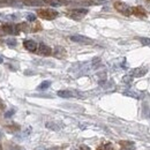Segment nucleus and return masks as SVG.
Masks as SVG:
<instances>
[{
    "instance_id": "1",
    "label": "nucleus",
    "mask_w": 150,
    "mask_h": 150,
    "mask_svg": "<svg viewBox=\"0 0 150 150\" xmlns=\"http://www.w3.org/2000/svg\"><path fill=\"white\" fill-rule=\"evenodd\" d=\"M114 8H115L119 13H121V14H124V15H126V16L132 15L133 7L128 6L127 4L122 2V1H115V2H114Z\"/></svg>"
},
{
    "instance_id": "2",
    "label": "nucleus",
    "mask_w": 150,
    "mask_h": 150,
    "mask_svg": "<svg viewBox=\"0 0 150 150\" xmlns=\"http://www.w3.org/2000/svg\"><path fill=\"white\" fill-rule=\"evenodd\" d=\"M38 16L42 18V19L45 20H53L58 18L59 13L57 11H53V9H50V8H45V9H39L37 12Z\"/></svg>"
},
{
    "instance_id": "3",
    "label": "nucleus",
    "mask_w": 150,
    "mask_h": 150,
    "mask_svg": "<svg viewBox=\"0 0 150 150\" xmlns=\"http://www.w3.org/2000/svg\"><path fill=\"white\" fill-rule=\"evenodd\" d=\"M87 13H88V9L79 8V9H73V11L69 13V16H71V18H73V19H75V20H80L81 18H83Z\"/></svg>"
},
{
    "instance_id": "4",
    "label": "nucleus",
    "mask_w": 150,
    "mask_h": 150,
    "mask_svg": "<svg viewBox=\"0 0 150 150\" xmlns=\"http://www.w3.org/2000/svg\"><path fill=\"white\" fill-rule=\"evenodd\" d=\"M23 45H24V47H25L28 51H30V52H35V51L37 50V43H36L35 40L27 39V40H24Z\"/></svg>"
},
{
    "instance_id": "5",
    "label": "nucleus",
    "mask_w": 150,
    "mask_h": 150,
    "mask_svg": "<svg viewBox=\"0 0 150 150\" xmlns=\"http://www.w3.org/2000/svg\"><path fill=\"white\" fill-rule=\"evenodd\" d=\"M71 40H73L75 43H81V44H90L91 39L87 38L84 36H80V35H75V36H71Z\"/></svg>"
},
{
    "instance_id": "6",
    "label": "nucleus",
    "mask_w": 150,
    "mask_h": 150,
    "mask_svg": "<svg viewBox=\"0 0 150 150\" xmlns=\"http://www.w3.org/2000/svg\"><path fill=\"white\" fill-rule=\"evenodd\" d=\"M132 14H134L135 16H146V15H147L146 11H144L142 7H140V6H137V7H133Z\"/></svg>"
},
{
    "instance_id": "7",
    "label": "nucleus",
    "mask_w": 150,
    "mask_h": 150,
    "mask_svg": "<svg viewBox=\"0 0 150 150\" xmlns=\"http://www.w3.org/2000/svg\"><path fill=\"white\" fill-rule=\"evenodd\" d=\"M51 49L47 46V45H45V44H39V53L42 54V56H50L51 54Z\"/></svg>"
},
{
    "instance_id": "8",
    "label": "nucleus",
    "mask_w": 150,
    "mask_h": 150,
    "mask_svg": "<svg viewBox=\"0 0 150 150\" xmlns=\"http://www.w3.org/2000/svg\"><path fill=\"white\" fill-rule=\"evenodd\" d=\"M58 96L62 97V98H71V97H73V94L68 90H60V91H58Z\"/></svg>"
},
{
    "instance_id": "9",
    "label": "nucleus",
    "mask_w": 150,
    "mask_h": 150,
    "mask_svg": "<svg viewBox=\"0 0 150 150\" xmlns=\"http://www.w3.org/2000/svg\"><path fill=\"white\" fill-rule=\"evenodd\" d=\"M50 84H51V82L50 81H44L42 84H39V87H38V89H40V90H44V89H47L49 87H50Z\"/></svg>"
},
{
    "instance_id": "10",
    "label": "nucleus",
    "mask_w": 150,
    "mask_h": 150,
    "mask_svg": "<svg viewBox=\"0 0 150 150\" xmlns=\"http://www.w3.org/2000/svg\"><path fill=\"white\" fill-rule=\"evenodd\" d=\"M98 150H114V148L112 147V144L108 143V144H104V146L99 147V148H98Z\"/></svg>"
},
{
    "instance_id": "11",
    "label": "nucleus",
    "mask_w": 150,
    "mask_h": 150,
    "mask_svg": "<svg viewBox=\"0 0 150 150\" xmlns=\"http://www.w3.org/2000/svg\"><path fill=\"white\" fill-rule=\"evenodd\" d=\"M7 43H8V44H11V45L13 44V46H15V45H16V40H15V39H8V40H7Z\"/></svg>"
},
{
    "instance_id": "12",
    "label": "nucleus",
    "mask_w": 150,
    "mask_h": 150,
    "mask_svg": "<svg viewBox=\"0 0 150 150\" xmlns=\"http://www.w3.org/2000/svg\"><path fill=\"white\" fill-rule=\"evenodd\" d=\"M141 40H142V43H143V44H147V45H148V44H150L149 38H141Z\"/></svg>"
},
{
    "instance_id": "13",
    "label": "nucleus",
    "mask_w": 150,
    "mask_h": 150,
    "mask_svg": "<svg viewBox=\"0 0 150 150\" xmlns=\"http://www.w3.org/2000/svg\"><path fill=\"white\" fill-rule=\"evenodd\" d=\"M28 19H29V20H35V16H33V15H29V16H28Z\"/></svg>"
}]
</instances>
